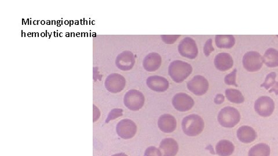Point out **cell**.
Listing matches in <instances>:
<instances>
[{
    "instance_id": "cell-20",
    "label": "cell",
    "mask_w": 278,
    "mask_h": 156,
    "mask_svg": "<svg viewBox=\"0 0 278 156\" xmlns=\"http://www.w3.org/2000/svg\"><path fill=\"white\" fill-rule=\"evenodd\" d=\"M215 42L219 48L230 49L235 45V38L231 35H217Z\"/></svg>"
},
{
    "instance_id": "cell-31",
    "label": "cell",
    "mask_w": 278,
    "mask_h": 156,
    "mask_svg": "<svg viewBox=\"0 0 278 156\" xmlns=\"http://www.w3.org/2000/svg\"><path fill=\"white\" fill-rule=\"evenodd\" d=\"M270 93H273L274 92L276 95H278V82H276L272 88L269 90Z\"/></svg>"
},
{
    "instance_id": "cell-32",
    "label": "cell",
    "mask_w": 278,
    "mask_h": 156,
    "mask_svg": "<svg viewBox=\"0 0 278 156\" xmlns=\"http://www.w3.org/2000/svg\"><path fill=\"white\" fill-rule=\"evenodd\" d=\"M111 156H127V155H126V154H124V153H121V154L114 155Z\"/></svg>"
},
{
    "instance_id": "cell-7",
    "label": "cell",
    "mask_w": 278,
    "mask_h": 156,
    "mask_svg": "<svg viewBox=\"0 0 278 156\" xmlns=\"http://www.w3.org/2000/svg\"><path fill=\"white\" fill-rule=\"evenodd\" d=\"M255 112L262 117H269L275 110V103L269 97L263 96L258 98L254 104Z\"/></svg>"
},
{
    "instance_id": "cell-33",
    "label": "cell",
    "mask_w": 278,
    "mask_h": 156,
    "mask_svg": "<svg viewBox=\"0 0 278 156\" xmlns=\"http://www.w3.org/2000/svg\"><path fill=\"white\" fill-rule=\"evenodd\" d=\"M277 36V37L278 38V36Z\"/></svg>"
},
{
    "instance_id": "cell-18",
    "label": "cell",
    "mask_w": 278,
    "mask_h": 156,
    "mask_svg": "<svg viewBox=\"0 0 278 156\" xmlns=\"http://www.w3.org/2000/svg\"><path fill=\"white\" fill-rule=\"evenodd\" d=\"M237 137L239 141L244 144H250L257 138V134L251 127L244 126L237 130Z\"/></svg>"
},
{
    "instance_id": "cell-6",
    "label": "cell",
    "mask_w": 278,
    "mask_h": 156,
    "mask_svg": "<svg viewBox=\"0 0 278 156\" xmlns=\"http://www.w3.org/2000/svg\"><path fill=\"white\" fill-rule=\"evenodd\" d=\"M178 50L181 56L190 59H196L198 55L196 41L190 37H185L180 41Z\"/></svg>"
},
{
    "instance_id": "cell-28",
    "label": "cell",
    "mask_w": 278,
    "mask_h": 156,
    "mask_svg": "<svg viewBox=\"0 0 278 156\" xmlns=\"http://www.w3.org/2000/svg\"><path fill=\"white\" fill-rule=\"evenodd\" d=\"M180 37V35H177V36H167V35L164 36V35H162L161 36L163 42L167 44H174Z\"/></svg>"
},
{
    "instance_id": "cell-23",
    "label": "cell",
    "mask_w": 278,
    "mask_h": 156,
    "mask_svg": "<svg viewBox=\"0 0 278 156\" xmlns=\"http://www.w3.org/2000/svg\"><path fill=\"white\" fill-rule=\"evenodd\" d=\"M226 95L228 100L231 103L241 104L244 103L245 98L241 92L236 89H228L226 90Z\"/></svg>"
},
{
    "instance_id": "cell-22",
    "label": "cell",
    "mask_w": 278,
    "mask_h": 156,
    "mask_svg": "<svg viewBox=\"0 0 278 156\" xmlns=\"http://www.w3.org/2000/svg\"><path fill=\"white\" fill-rule=\"evenodd\" d=\"M270 148L266 144H259L253 146L249 152V156H270Z\"/></svg>"
},
{
    "instance_id": "cell-16",
    "label": "cell",
    "mask_w": 278,
    "mask_h": 156,
    "mask_svg": "<svg viewBox=\"0 0 278 156\" xmlns=\"http://www.w3.org/2000/svg\"><path fill=\"white\" fill-rule=\"evenodd\" d=\"M126 86V79L123 76L113 74L108 77L106 88L111 93H117L122 91Z\"/></svg>"
},
{
    "instance_id": "cell-1",
    "label": "cell",
    "mask_w": 278,
    "mask_h": 156,
    "mask_svg": "<svg viewBox=\"0 0 278 156\" xmlns=\"http://www.w3.org/2000/svg\"><path fill=\"white\" fill-rule=\"evenodd\" d=\"M193 72V67L187 62L175 60L169 65L168 73L172 80L181 83L186 79Z\"/></svg>"
},
{
    "instance_id": "cell-15",
    "label": "cell",
    "mask_w": 278,
    "mask_h": 156,
    "mask_svg": "<svg viewBox=\"0 0 278 156\" xmlns=\"http://www.w3.org/2000/svg\"><path fill=\"white\" fill-rule=\"evenodd\" d=\"M135 63V58L133 54L129 51H126L117 57L116 60L118 68L124 71H127L133 67Z\"/></svg>"
},
{
    "instance_id": "cell-5",
    "label": "cell",
    "mask_w": 278,
    "mask_h": 156,
    "mask_svg": "<svg viewBox=\"0 0 278 156\" xmlns=\"http://www.w3.org/2000/svg\"><path fill=\"white\" fill-rule=\"evenodd\" d=\"M145 95L138 90H129L125 95L124 104L128 109L133 111H139L145 104Z\"/></svg>"
},
{
    "instance_id": "cell-25",
    "label": "cell",
    "mask_w": 278,
    "mask_h": 156,
    "mask_svg": "<svg viewBox=\"0 0 278 156\" xmlns=\"http://www.w3.org/2000/svg\"><path fill=\"white\" fill-rule=\"evenodd\" d=\"M236 72H237V70L235 69L234 71L225 76V82L226 84L228 85H234L236 87H238L236 83Z\"/></svg>"
},
{
    "instance_id": "cell-27",
    "label": "cell",
    "mask_w": 278,
    "mask_h": 156,
    "mask_svg": "<svg viewBox=\"0 0 278 156\" xmlns=\"http://www.w3.org/2000/svg\"><path fill=\"white\" fill-rule=\"evenodd\" d=\"M213 41L212 39H209L208 40L206 41L205 44H204L203 47V52L204 55L206 57H208L210 53L213 52L215 50L214 47L213 46Z\"/></svg>"
},
{
    "instance_id": "cell-9",
    "label": "cell",
    "mask_w": 278,
    "mask_h": 156,
    "mask_svg": "<svg viewBox=\"0 0 278 156\" xmlns=\"http://www.w3.org/2000/svg\"><path fill=\"white\" fill-rule=\"evenodd\" d=\"M194 101L189 95L183 93H177L172 99V104L176 110L180 112H187L194 106Z\"/></svg>"
},
{
    "instance_id": "cell-10",
    "label": "cell",
    "mask_w": 278,
    "mask_h": 156,
    "mask_svg": "<svg viewBox=\"0 0 278 156\" xmlns=\"http://www.w3.org/2000/svg\"><path fill=\"white\" fill-rule=\"evenodd\" d=\"M117 132L121 138L126 139H131L136 135L137 126L133 121L124 119L118 123Z\"/></svg>"
},
{
    "instance_id": "cell-3",
    "label": "cell",
    "mask_w": 278,
    "mask_h": 156,
    "mask_svg": "<svg viewBox=\"0 0 278 156\" xmlns=\"http://www.w3.org/2000/svg\"><path fill=\"white\" fill-rule=\"evenodd\" d=\"M217 119L220 125L226 128H232L240 122L241 114L236 108L226 107L220 111Z\"/></svg>"
},
{
    "instance_id": "cell-4",
    "label": "cell",
    "mask_w": 278,
    "mask_h": 156,
    "mask_svg": "<svg viewBox=\"0 0 278 156\" xmlns=\"http://www.w3.org/2000/svg\"><path fill=\"white\" fill-rule=\"evenodd\" d=\"M263 63V57L259 53L255 51H250L246 53L243 57V65L249 72L259 71Z\"/></svg>"
},
{
    "instance_id": "cell-21",
    "label": "cell",
    "mask_w": 278,
    "mask_h": 156,
    "mask_svg": "<svg viewBox=\"0 0 278 156\" xmlns=\"http://www.w3.org/2000/svg\"><path fill=\"white\" fill-rule=\"evenodd\" d=\"M263 57L264 63L267 66L269 67H278V51L276 49H267Z\"/></svg>"
},
{
    "instance_id": "cell-30",
    "label": "cell",
    "mask_w": 278,
    "mask_h": 156,
    "mask_svg": "<svg viewBox=\"0 0 278 156\" xmlns=\"http://www.w3.org/2000/svg\"><path fill=\"white\" fill-rule=\"evenodd\" d=\"M225 96L222 94H218L216 95L215 98V103L216 104H221L225 101Z\"/></svg>"
},
{
    "instance_id": "cell-24",
    "label": "cell",
    "mask_w": 278,
    "mask_h": 156,
    "mask_svg": "<svg viewBox=\"0 0 278 156\" xmlns=\"http://www.w3.org/2000/svg\"><path fill=\"white\" fill-rule=\"evenodd\" d=\"M277 74L275 72H271L266 76V80L263 84L261 85V87L269 90L270 88H272L275 84H276V79Z\"/></svg>"
},
{
    "instance_id": "cell-8",
    "label": "cell",
    "mask_w": 278,
    "mask_h": 156,
    "mask_svg": "<svg viewBox=\"0 0 278 156\" xmlns=\"http://www.w3.org/2000/svg\"><path fill=\"white\" fill-rule=\"evenodd\" d=\"M187 88L192 93L197 95H202L208 90L209 84L203 76L196 75L187 83Z\"/></svg>"
},
{
    "instance_id": "cell-17",
    "label": "cell",
    "mask_w": 278,
    "mask_h": 156,
    "mask_svg": "<svg viewBox=\"0 0 278 156\" xmlns=\"http://www.w3.org/2000/svg\"><path fill=\"white\" fill-rule=\"evenodd\" d=\"M162 156H175L178 151L177 142L173 138H165L159 145Z\"/></svg>"
},
{
    "instance_id": "cell-29",
    "label": "cell",
    "mask_w": 278,
    "mask_h": 156,
    "mask_svg": "<svg viewBox=\"0 0 278 156\" xmlns=\"http://www.w3.org/2000/svg\"><path fill=\"white\" fill-rule=\"evenodd\" d=\"M123 115V110L121 109H114L111 111L109 115H108V118L106 120V122H109V121L112 120H114L117 118V117L121 116Z\"/></svg>"
},
{
    "instance_id": "cell-12",
    "label": "cell",
    "mask_w": 278,
    "mask_h": 156,
    "mask_svg": "<svg viewBox=\"0 0 278 156\" xmlns=\"http://www.w3.org/2000/svg\"><path fill=\"white\" fill-rule=\"evenodd\" d=\"M158 126L162 132L171 133L177 129V119L171 114H162L158 119Z\"/></svg>"
},
{
    "instance_id": "cell-2",
    "label": "cell",
    "mask_w": 278,
    "mask_h": 156,
    "mask_svg": "<svg viewBox=\"0 0 278 156\" xmlns=\"http://www.w3.org/2000/svg\"><path fill=\"white\" fill-rule=\"evenodd\" d=\"M182 129L185 135L196 136L202 133L204 123L202 117L196 114L185 117L182 121Z\"/></svg>"
},
{
    "instance_id": "cell-26",
    "label": "cell",
    "mask_w": 278,
    "mask_h": 156,
    "mask_svg": "<svg viewBox=\"0 0 278 156\" xmlns=\"http://www.w3.org/2000/svg\"><path fill=\"white\" fill-rule=\"evenodd\" d=\"M144 156H162V153L154 146H150L146 149Z\"/></svg>"
},
{
    "instance_id": "cell-14",
    "label": "cell",
    "mask_w": 278,
    "mask_h": 156,
    "mask_svg": "<svg viewBox=\"0 0 278 156\" xmlns=\"http://www.w3.org/2000/svg\"><path fill=\"white\" fill-rule=\"evenodd\" d=\"M214 64L216 68L220 71H226L231 69L234 65V60L229 53H219L215 57Z\"/></svg>"
},
{
    "instance_id": "cell-19",
    "label": "cell",
    "mask_w": 278,
    "mask_h": 156,
    "mask_svg": "<svg viewBox=\"0 0 278 156\" xmlns=\"http://www.w3.org/2000/svg\"><path fill=\"white\" fill-rule=\"evenodd\" d=\"M235 150L234 144L228 140H222L216 146V154L220 156H229Z\"/></svg>"
},
{
    "instance_id": "cell-11",
    "label": "cell",
    "mask_w": 278,
    "mask_h": 156,
    "mask_svg": "<svg viewBox=\"0 0 278 156\" xmlns=\"http://www.w3.org/2000/svg\"><path fill=\"white\" fill-rule=\"evenodd\" d=\"M146 84L151 90L158 93L167 91L169 87V83L167 79L158 75L150 76L147 79Z\"/></svg>"
},
{
    "instance_id": "cell-13",
    "label": "cell",
    "mask_w": 278,
    "mask_h": 156,
    "mask_svg": "<svg viewBox=\"0 0 278 156\" xmlns=\"http://www.w3.org/2000/svg\"><path fill=\"white\" fill-rule=\"evenodd\" d=\"M162 58L157 53H150L143 60L144 68L149 72H154L161 66Z\"/></svg>"
}]
</instances>
